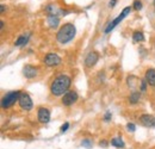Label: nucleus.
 I'll use <instances>...</instances> for the list:
<instances>
[{
	"instance_id": "1",
	"label": "nucleus",
	"mask_w": 155,
	"mask_h": 149,
	"mask_svg": "<svg viewBox=\"0 0 155 149\" xmlns=\"http://www.w3.org/2000/svg\"><path fill=\"white\" fill-rule=\"evenodd\" d=\"M71 82H72V80H71V78L68 75H58L53 80V82L50 85V92L55 97L63 95L66 92H68Z\"/></svg>"
},
{
	"instance_id": "2",
	"label": "nucleus",
	"mask_w": 155,
	"mask_h": 149,
	"mask_svg": "<svg viewBox=\"0 0 155 149\" xmlns=\"http://www.w3.org/2000/svg\"><path fill=\"white\" fill-rule=\"evenodd\" d=\"M75 32H77V30H75L74 24L66 23L60 28V30L58 31L56 39L61 44H67L68 42H71L73 38L75 37Z\"/></svg>"
},
{
	"instance_id": "3",
	"label": "nucleus",
	"mask_w": 155,
	"mask_h": 149,
	"mask_svg": "<svg viewBox=\"0 0 155 149\" xmlns=\"http://www.w3.org/2000/svg\"><path fill=\"white\" fill-rule=\"evenodd\" d=\"M19 95H20V91H12V92H8L6 95H4L2 100H1V108H2V109H8V108H11L12 105L16 104V101L19 100Z\"/></svg>"
},
{
	"instance_id": "4",
	"label": "nucleus",
	"mask_w": 155,
	"mask_h": 149,
	"mask_svg": "<svg viewBox=\"0 0 155 149\" xmlns=\"http://www.w3.org/2000/svg\"><path fill=\"white\" fill-rule=\"evenodd\" d=\"M130 12H131V7H130V6H127V7H125V8H124V10L120 12V15H119L117 18L114 19V20H112V22H111V23H110V24L106 26V29H105V34H109L111 30H114L117 25H118V24H119V23H120L123 19L125 18V17H127V16H128Z\"/></svg>"
},
{
	"instance_id": "5",
	"label": "nucleus",
	"mask_w": 155,
	"mask_h": 149,
	"mask_svg": "<svg viewBox=\"0 0 155 149\" xmlns=\"http://www.w3.org/2000/svg\"><path fill=\"white\" fill-rule=\"evenodd\" d=\"M18 104H19V106L24 110V111H30V110L34 108L32 100H31L30 95L26 93V92H20Z\"/></svg>"
},
{
	"instance_id": "6",
	"label": "nucleus",
	"mask_w": 155,
	"mask_h": 149,
	"mask_svg": "<svg viewBox=\"0 0 155 149\" xmlns=\"http://www.w3.org/2000/svg\"><path fill=\"white\" fill-rule=\"evenodd\" d=\"M78 98H79V95L75 91H68L62 95V104L64 106H71L74 103H77Z\"/></svg>"
},
{
	"instance_id": "7",
	"label": "nucleus",
	"mask_w": 155,
	"mask_h": 149,
	"mask_svg": "<svg viewBox=\"0 0 155 149\" xmlns=\"http://www.w3.org/2000/svg\"><path fill=\"white\" fill-rule=\"evenodd\" d=\"M44 63L48 67H56L61 65V57L55 53H49L44 57Z\"/></svg>"
},
{
	"instance_id": "8",
	"label": "nucleus",
	"mask_w": 155,
	"mask_h": 149,
	"mask_svg": "<svg viewBox=\"0 0 155 149\" xmlns=\"http://www.w3.org/2000/svg\"><path fill=\"white\" fill-rule=\"evenodd\" d=\"M98 60H99L98 53H96V51H91V53L87 54L86 58H85V66L88 67V68H92L93 66H96V63L98 62Z\"/></svg>"
},
{
	"instance_id": "9",
	"label": "nucleus",
	"mask_w": 155,
	"mask_h": 149,
	"mask_svg": "<svg viewBox=\"0 0 155 149\" xmlns=\"http://www.w3.org/2000/svg\"><path fill=\"white\" fill-rule=\"evenodd\" d=\"M37 118L41 123L47 124L50 121V112L47 108H39L38 112H37Z\"/></svg>"
},
{
	"instance_id": "10",
	"label": "nucleus",
	"mask_w": 155,
	"mask_h": 149,
	"mask_svg": "<svg viewBox=\"0 0 155 149\" xmlns=\"http://www.w3.org/2000/svg\"><path fill=\"white\" fill-rule=\"evenodd\" d=\"M140 122L142 125L147 127V128H152V127H155V117L152 116V114H142L140 117Z\"/></svg>"
},
{
	"instance_id": "11",
	"label": "nucleus",
	"mask_w": 155,
	"mask_h": 149,
	"mask_svg": "<svg viewBox=\"0 0 155 149\" xmlns=\"http://www.w3.org/2000/svg\"><path fill=\"white\" fill-rule=\"evenodd\" d=\"M37 68L31 66V65H26L24 68H23V75L26 78V79H32L37 75Z\"/></svg>"
},
{
	"instance_id": "12",
	"label": "nucleus",
	"mask_w": 155,
	"mask_h": 149,
	"mask_svg": "<svg viewBox=\"0 0 155 149\" xmlns=\"http://www.w3.org/2000/svg\"><path fill=\"white\" fill-rule=\"evenodd\" d=\"M47 23L49 25L50 29H56L60 24V18H58V13H51V15H48L47 17Z\"/></svg>"
},
{
	"instance_id": "13",
	"label": "nucleus",
	"mask_w": 155,
	"mask_h": 149,
	"mask_svg": "<svg viewBox=\"0 0 155 149\" xmlns=\"http://www.w3.org/2000/svg\"><path fill=\"white\" fill-rule=\"evenodd\" d=\"M146 81L148 82V85L155 87V69L154 68H149L146 72Z\"/></svg>"
},
{
	"instance_id": "14",
	"label": "nucleus",
	"mask_w": 155,
	"mask_h": 149,
	"mask_svg": "<svg viewBox=\"0 0 155 149\" xmlns=\"http://www.w3.org/2000/svg\"><path fill=\"white\" fill-rule=\"evenodd\" d=\"M30 36H31V35H30L29 32H28V34H23V35H20L19 37L17 38L15 45H16V47H23V45H25V44L29 42Z\"/></svg>"
},
{
	"instance_id": "15",
	"label": "nucleus",
	"mask_w": 155,
	"mask_h": 149,
	"mask_svg": "<svg viewBox=\"0 0 155 149\" xmlns=\"http://www.w3.org/2000/svg\"><path fill=\"white\" fill-rule=\"evenodd\" d=\"M111 146H114V147H116V148H124V142H123V140L120 138V137H115V138H112L111 140Z\"/></svg>"
},
{
	"instance_id": "16",
	"label": "nucleus",
	"mask_w": 155,
	"mask_h": 149,
	"mask_svg": "<svg viewBox=\"0 0 155 149\" xmlns=\"http://www.w3.org/2000/svg\"><path fill=\"white\" fill-rule=\"evenodd\" d=\"M140 97H141V92L134 91V92H131L130 97H129V101H130L131 104H136V103L140 101Z\"/></svg>"
},
{
	"instance_id": "17",
	"label": "nucleus",
	"mask_w": 155,
	"mask_h": 149,
	"mask_svg": "<svg viewBox=\"0 0 155 149\" xmlns=\"http://www.w3.org/2000/svg\"><path fill=\"white\" fill-rule=\"evenodd\" d=\"M133 39H134L135 42H137V43L143 42V41H144L143 32H141V31H135V32H134V35H133Z\"/></svg>"
},
{
	"instance_id": "18",
	"label": "nucleus",
	"mask_w": 155,
	"mask_h": 149,
	"mask_svg": "<svg viewBox=\"0 0 155 149\" xmlns=\"http://www.w3.org/2000/svg\"><path fill=\"white\" fill-rule=\"evenodd\" d=\"M81 146H82V147H85L86 149H91L92 148V146H93V143H92V141H91V140L85 138V140H82Z\"/></svg>"
},
{
	"instance_id": "19",
	"label": "nucleus",
	"mask_w": 155,
	"mask_h": 149,
	"mask_svg": "<svg viewBox=\"0 0 155 149\" xmlns=\"http://www.w3.org/2000/svg\"><path fill=\"white\" fill-rule=\"evenodd\" d=\"M140 85H141V88H140V92H141V93H144V92L147 91V85H148V82L146 81V79H144V80H142V81L140 82Z\"/></svg>"
},
{
	"instance_id": "20",
	"label": "nucleus",
	"mask_w": 155,
	"mask_h": 149,
	"mask_svg": "<svg viewBox=\"0 0 155 149\" xmlns=\"http://www.w3.org/2000/svg\"><path fill=\"white\" fill-rule=\"evenodd\" d=\"M133 7L137 10V11H140V10H142V2H141V0H134V2H133Z\"/></svg>"
},
{
	"instance_id": "21",
	"label": "nucleus",
	"mask_w": 155,
	"mask_h": 149,
	"mask_svg": "<svg viewBox=\"0 0 155 149\" xmlns=\"http://www.w3.org/2000/svg\"><path fill=\"white\" fill-rule=\"evenodd\" d=\"M127 129L129 131H131V132H134V131L136 130L135 124H134V123H128V124H127Z\"/></svg>"
},
{
	"instance_id": "22",
	"label": "nucleus",
	"mask_w": 155,
	"mask_h": 149,
	"mask_svg": "<svg viewBox=\"0 0 155 149\" xmlns=\"http://www.w3.org/2000/svg\"><path fill=\"white\" fill-rule=\"evenodd\" d=\"M68 128H69V123H68V122H66V123L61 127V129H60V130H61V132H66V131L68 130Z\"/></svg>"
},
{
	"instance_id": "23",
	"label": "nucleus",
	"mask_w": 155,
	"mask_h": 149,
	"mask_svg": "<svg viewBox=\"0 0 155 149\" xmlns=\"http://www.w3.org/2000/svg\"><path fill=\"white\" fill-rule=\"evenodd\" d=\"M110 119H111V112L106 111V113L104 114V121L105 122H110Z\"/></svg>"
},
{
	"instance_id": "24",
	"label": "nucleus",
	"mask_w": 155,
	"mask_h": 149,
	"mask_svg": "<svg viewBox=\"0 0 155 149\" xmlns=\"http://www.w3.org/2000/svg\"><path fill=\"white\" fill-rule=\"evenodd\" d=\"M116 2H117V0H110V1H109V7H114V6L116 5Z\"/></svg>"
},
{
	"instance_id": "25",
	"label": "nucleus",
	"mask_w": 155,
	"mask_h": 149,
	"mask_svg": "<svg viewBox=\"0 0 155 149\" xmlns=\"http://www.w3.org/2000/svg\"><path fill=\"white\" fill-rule=\"evenodd\" d=\"M99 146H101V147H106V146H107V142H106V141H100V142H99Z\"/></svg>"
},
{
	"instance_id": "26",
	"label": "nucleus",
	"mask_w": 155,
	"mask_h": 149,
	"mask_svg": "<svg viewBox=\"0 0 155 149\" xmlns=\"http://www.w3.org/2000/svg\"><path fill=\"white\" fill-rule=\"evenodd\" d=\"M0 12H5V5H0Z\"/></svg>"
},
{
	"instance_id": "27",
	"label": "nucleus",
	"mask_w": 155,
	"mask_h": 149,
	"mask_svg": "<svg viewBox=\"0 0 155 149\" xmlns=\"http://www.w3.org/2000/svg\"><path fill=\"white\" fill-rule=\"evenodd\" d=\"M154 4H155V0H154Z\"/></svg>"
}]
</instances>
